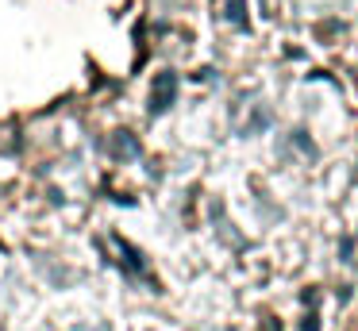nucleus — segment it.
<instances>
[{"label":"nucleus","mask_w":358,"mask_h":331,"mask_svg":"<svg viewBox=\"0 0 358 331\" xmlns=\"http://www.w3.org/2000/svg\"><path fill=\"white\" fill-rule=\"evenodd\" d=\"M178 97V73H158L155 77V92H150V112H166Z\"/></svg>","instance_id":"1"},{"label":"nucleus","mask_w":358,"mask_h":331,"mask_svg":"<svg viewBox=\"0 0 358 331\" xmlns=\"http://www.w3.org/2000/svg\"><path fill=\"white\" fill-rule=\"evenodd\" d=\"M227 20L235 27H247V8H243V0H227Z\"/></svg>","instance_id":"2"},{"label":"nucleus","mask_w":358,"mask_h":331,"mask_svg":"<svg viewBox=\"0 0 358 331\" xmlns=\"http://www.w3.org/2000/svg\"><path fill=\"white\" fill-rule=\"evenodd\" d=\"M116 154H124V158H135V154H139L135 139H131V135H120V139H116Z\"/></svg>","instance_id":"3"}]
</instances>
